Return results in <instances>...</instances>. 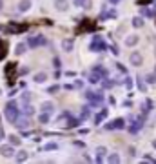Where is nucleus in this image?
<instances>
[{
  "mask_svg": "<svg viewBox=\"0 0 156 164\" xmlns=\"http://www.w3.org/2000/svg\"><path fill=\"white\" fill-rule=\"evenodd\" d=\"M53 109H55V104L53 102H42V111L44 113H53Z\"/></svg>",
  "mask_w": 156,
  "mask_h": 164,
  "instance_id": "nucleus-13",
  "label": "nucleus"
},
{
  "mask_svg": "<svg viewBox=\"0 0 156 164\" xmlns=\"http://www.w3.org/2000/svg\"><path fill=\"white\" fill-rule=\"evenodd\" d=\"M153 146H154V148H156V141H153Z\"/></svg>",
  "mask_w": 156,
  "mask_h": 164,
  "instance_id": "nucleus-43",
  "label": "nucleus"
},
{
  "mask_svg": "<svg viewBox=\"0 0 156 164\" xmlns=\"http://www.w3.org/2000/svg\"><path fill=\"white\" fill-rule=\"evenodd\" d=\"M105 153H107V150L100 146L98 150H96V155H98V157H96V161H98V162H102V161H104V155H105Z\"/></svg>",
  "mask_w": 156,
  "mask_h": 164,
  "instance_id": "nucleus-15",
  "label": "nucleus"
},
{
  "mask_svg": "<svg viewBox=\"0 0 156 164\" xmlns=\"http://www.w3.org/2000/svg\"><path fill=\"white\" fill-rule=\"evenodd\" d=\"M27 29V24H9L6 26V33H22Z\"/></svg>",
  "mask_w": 156,
  "mask_h": 164,
  "instance_id": "nucleus-5",
  "label": "nucleus"
},
{
  "mask_svg": "<svg viewBox=\"0 0 156 164\" xmlns=\"http://www.w3.org/2000/svg\"><path fill=\"white\" fill-rule=\"evenodd\" d=\"M0 153H2L4 157H11L13 155V146H0Z\"/></svg>",
  "mask_w": 156,
  "mask_h": 164,
  "instance_id": "nucleus-11",
  "label": "nucleus"
},
{
  "mask_svg": "<svg viewBox=\"0 0 156 164\" xmlns=\"http://www.w3.org/2000/svg\"><path fill=\"white\" fill-rule=\"evenodd\" d=\"M15 122H17V128H18V130H27V126H29V120H27L26 117H20V118H17Z\"/></svg>",
  "mask_w": 156,
  "mask_h": 164,
  "instance_id": "nucleus-8",
  "label": "nucleus"
},
{
  "mask_svg": "<svg viewBox=\"0 0 156 164\" xmlns=\"http://www.w3.org/2000/svg\"><path fill=\"white\" fill-rule=\"evenodd\" d=\"M111 2H113V4H116V2H120V0H111Z\"/></svg>",
  "mask_w": 156,
  "mask_h": 164,
  "instance_id": "nucleus-42",
  "label": "nucleus"
},
{
  "mask_svg": "<svg viewBox=\"0 0 156 164\" xmlns=\"http://www.w3.org/2000/svg\"><path fill=\"white\" fill-rule=\"evenodd\" d=\"M136 82H138V88L142 89V91H145V86H143V84H142V80H140V78H136Z\"/></svg>",
  "mask_w": 156,
  "mask_h": 164,
  "instance_id": "nucleus-37",
  "label": "nucleus"
},
{
  "mask_svg": "<svg viewBox=\"0 0 156 164\" xmlns=\"http://www.w3.org/2000/svg\"><path fill=\"white\" fill-rule=\"evenodd\" d=\"M143 161H147V162H156L153 157H143Z\"/></svg>",
  "mask_w": 156,
  "mask_h": 164,
  "instance_id": "nucleus-38",
  "label": "nucleus"
},
{
  "mask_svg": "<svg viewBox=\"0 0 156 164\" xmlns=\"http://www.w3.org/2000/svg\"><path fill=\"white\" fill-rule=\"evenodd\" d=\"M85 97L89 98V102L93 104V106H100L102 102H104V97L100 95V93H93V91H87Z\"/></svg>",
  "mask_w": 156,
  "mask_h": 164,
  "instance_id": "nucleus-4",
  "label": "nucleus"
},
{
  "mask_svg": "<svg viewBox=\"0 0 156 164\" xmlns=\"http://www.w3.org/2000/svg\"><path fill=\"white\" fill-rule=\"evenodd\" d=\"M75 4L76 6H82V0H75Z\"/></svg>",
  "mask_w": 156,
  "mask_h": 164,
  "instance_id": "nucleus-41",
  "label": "nucleus"
},
{
  "mask_svg": "<svg viewBox=\"0 0 156 164\" xmlns=\"http://www.w3.org/2000/svg\"><path fill=\"white\" fill-rule=\"evenodd\" d=\"M143 120H145V113H143V115L138 118V120H134L133 128H129V131H131V133H136V131H140V130H142V124H143Z\"/></svg>",
  "mask_w": 156,
  "mask_h": 164,
  "instance_id": "nucleus-7",
  "label": "nucleus"
},
{
  "mask_svg": "<svg viewBox=\"0 0 156 164\" xmlns=\"http://www.w3.org/2000/svg\"><path fill=\"white\" fill-rule=\"evenodd\" d=\"M2 53H4V46L0 44V57H2Z\"/></svg>",
  "mask_w": 156,
  "mask_h": 164,
  "instance_id": "nucleus-40",
  "label": "nucleus"
},
{
  "mask_svg": "<svg viewBox=\"0 0 156 164\" xmlns=\"http://www.w3.org/2000/svg\"><path fill=\"white\" fill-rule=\"evenodd\" d=\"M124 84H125V88H127V89H131V88H133V78H131V77H125Z\"/></svg>",
  "mask_w": 156,
  "mask_h": 164,
  "instance_id": "nucleus-26",
  "label": "nucleus"
},
{
  "mask_svg": "<svg viewBox=\"0 0 156 164\" xmlns=\"http://www.w3.org/2000/svg\"><path fill=\"white\" fill-rule=\"evenodd\" d=\"M143 15H147V17H154L156 11H153V9H143Z\"/></svg>",
  "mask_w": 156,
  "mask_h": 164,
  "instance_id": "nucleus-31",
  "label": "nucleus"
},
{
  "mask_svg": "<svg viewBox=\"0 0 156 164\" xmlns=\"http://www.w3.org/2000/svg\"><path fill=\"white\" fill-rule=\"evenodd\" d=\"M29 100H31V95H29L27 91H26V93H22V102L26 104V102H29Z\"/></svg>",
  "mask_w": 156,
  "mask_h": 164,
  "instance_id": "nucleus-30",
  "label": "nucleus"
},
{
  "mask_svg": "<svg viewBox=\"0 0 156 164\" xmlns=\"http://www.w3.org/2000/svg\"><path fill=\"white\" fill-rule=\"evenodd\" d=\"M136 42H138V37H129L127 40H125V44H127V46H134Z\"/></svg>",
  "mask_w": 156,
  "mask_h": 164,
  "instance_id": "nucleus-24",
  "label": "nucleus"
},
{
  "mask_svg": "<svg viewBox=\"0 0 156 164\" xmlns=\"http://www.w3.org/2000/svg\"><path fill=\"white\" fill-rule=\"evenodd\" d=\"M33 111H35L33 106H29V104L26 102V106H24V115H33Z\"/></svg>",
  "mask_w": 156,
  "mask_h": 164,
  "instance_id": "nucleus-22",
  "label": "nucleus"
},
{
  "mask_svg": "<svg viewBox=\"0 0 156 164\" xmlns=\"http://www.w3.org/2000/svg\"><path fill=\"white\" fill-rule=\"evenodd\" d=\"M26 159H27V151H24V150H22V151H18V153H17V161H18V162L26 161Z\"/></svg>",
  "mask_w": 156,
  "mask_h": 164,
  "instance_id": "nucleus-18",
  "label": "nucleus"
},
{
  "mask_svg": "<svg viewBox=\"0 0 156 164\" xmlns=\"http://www.w3.org/2000/svg\"><path fill=\"white\" fill-rule=\"evenodd\" d=\"M124 126H125V120H124V118H114L113 122L105 124V130H122Z\"/></svg>",
  "mask_w": 156,
  "mask_h": 164,
  "instance_id": "nucleus-6",
  "label": "nucleus"
},
{
  "mask_svg": "<svg viewBox=\"0 0 156 164\" xmlns=\"http://www.w3.org/2000/svg\"><path fill=\"white\" fill-rule=\"evenodd\" d=\"M105 117H107V109H104V111H100L98 115H96V118H95V122H96V124H100V122L104 120Z\"/></svg>",
  "mask_w": 156,
  "mask_h": 164,
  "instance_id": "nucleus-16",
  "label": "nucleus"
},
{
  "mask_svg": "<svg viewBox=\"0 0 156 164\" xmlns=\"http://www.w3.org/2000/svg\"><path fill=\"white\" fill-rule=\"evenodd\" d=\"M46 78H47L46 73H36V75H35V82H44Z\"/></svg>",
  "mask_w": 156,
  "mask_h": 164,
  "instance_id": "nucleus-21",
  "label": "nucleus"
},
{
  "mask_svg": "<svg viewBox=\"0 0 156 164\" xmlns=\"http://www.w3.org/2000/svg\"><path fill=\"white\" fill-rule=\"evenodd\" d=\"M142 62H143V58H142V55H140V53H133V55H131V64L140 66Z\"/></svg>",
  "mask_w": 156,
  "mask_h": 164,
  "instance_id": "nucleus-10",
  "label": "nucleus"
},
{
  "mask_svg": "<svg viewBox=\"0 0 156 164\" xmlns=\"http://www.w3.org/2000/svg\"><path fill=\"white\" fill-rule=\"evenodd\" d=\"M89 117V108H84L82 109V118H87Z\"/></svg>",
  "mask_w": 156,
  "mask_h": 164,
  "instance_id": "nucleus-32",
  "label": "nucleus"
},
{
  "mask_svg": "<svg viewBox=\"0 0 156 164\" xmlns=\"http://www.w3.org/2000/svg\"><path fill=\"white\" fill-rule=\"evenodd\" d=\"M7 84L11 86V84H15V66L11 64V66H7Z\"/></svg>",
  "mask_w": 156,
  "mask_h": 164,
  "instance_id": "nucleus-9",
  "label": "nucleus"
},
{
  "mask_svg": "<svg viewBox=\"0 0 156 164\" xmlns=\"http://www.w3.org/2000/svg\"><path fill=\"white\" fill-rule=\"evenodd\" d=\"M147 2H151V0H138V4H147Z\"/></svg>",
  "mask_w": 156,
  "mask_h": 164,
  "instance_id": "nucleus-39",
  "label": "nucleus"
},
{
  "mask_svg": "<svg viewBox=\"0 0 156 164\" xmlns=\"http://www.w3.org/2000/svg\"><path fill=\"white\" fill-rule=\"evenodd\" d=\"M116 68H118L122 73H127V69H125V66H124V64H116Z\"/></svg>",
  "mask_w": 156,
  "mask_h": 164,
  "instance_id": "nucleus-36",
  "label": "nucleus"
},
{
  "mask_svg": "<svg viewBox=\"0 0 156 164\" xmlns=\"http://www.w3.org/2000/svg\"><path fill=\"white\" fill-rule=\"evenodd\" d=\"M47 40H46V37L44 35H36V37H31L27 40V46L29 48H38V46H44Z\"/></svg>",
  "mask_w": 156,
  "mask_h": 164,
  "instance_id": "nucleus-3",
  "label": "nucleus"
},
{
  "mask_svg": "<svg viewBox=\"0 0 156 164\" xmlns=\"http://www.w3.org/2000/svg\"><path fill=\"white\" fill-rule=\"evenodd\" d=\"M4 115H6V118L9 122H15L18 118V115H20V111H18V104L15 100H9L6 104V109H4Z\"/></svg>",
  "mask_w": 156,
  "mask_h": 164,
  "instance_id": "nucleus-1",
  "label": "nucleus"
},
{
  "mask_svg": "<svg viewBox=\"0 0 156 164\" xmlns=\"http://www.w3.org/2000/svg\"><path fill=\"white\" fill-rule=\"evenodd\" d=\"M133 26H134V27H142V26H143V20H142L140 17H134V18H133Z\"/></svg>",
  "mask_w": 156,
  "mask_h": 164,
  "instance_id": "nucleus-20",
  "label": "nucleus"
},
{
  "mask_svg": "<svg viewBox=\"0 0 156 164\" xmlns=\"http://www.w3.org/2000/svg\"><path fill=\"white\" fill-rule=\"evenodd\" d=\"M55 6H56L58 11H65L67 6H69V2H67V0H56V2H55Z\"/></svg>",
  "mask_w": 156,
  "mask_h": 164,
  "instance_id": "nucleus-12",
  "label": "nucleus"
},
{
  "mask_svg": "<svg viewBox=\"0 0 156 164\" xmlns=\"http://www.w3.org/2000/svg\"><path fill=\"white\" fill-rule=\"evenodd\" d=\"M0 9H2V0H0Z\"/></svg>",
  "mask_w": 156,
  "mask_h": 164,
  "instance_id": "nucleus-44",
  "label": "nucleus"
},
{
  "mask_svg": "<svg viewBox=\"0 0 156 164\" xmlns=\"http://www.w3.org/2000/svg\"><path fill=\"white\" fill-rule=\"evenodd\" d=\"M46 150H47V151H49V150H56V144H55V142L47 144V146H46Z\"/></svg>",
  "mask_w": 156,
  "mask_h": 164,
  "instance_id": "nucleus-35",
  "label": "nucleus"
},
{
  "mask_svg": "<svg viewBox=\"0 0 156 164\" xmlns=\"http://www.w3.org/2000/svg\"><path fill=\"white\" fill-rule=\"evenodd\" d=\"M49 117H51V113H42V115H40V122H44V124L49 122Z\"/></svg>",
  "mask_w": 156,
  "mask_h": 164,
  "instance_id": "nucleus-25",
  "label": "nucleus"
},
{
  "mask_svg": "<svg viewBox=\"0 0 156 164\" xmlns=\"http://www.w3.org/2000/svg\"><path fill=\"white\" fill-rule=\"evenodd\" d=\"M29 7H31V0H20V4H18L20 11H27Z\"/></svg>",
  "mask_w": 156,
  "mask_h": 164,
  "instance_id": "nucleus-14",
  "label": "nucleus"
},
{
  "mask_svg": "<svg viewBox=\"0 0 156 164\" xmlns=\"http://www.w3.org/2000/svg\"><path fill=\"white\" fill-rule=\"evenodd\" d=\"M98 80H100V75H98V73H95V71H93L91 75H89V82H91V84H96Z\"/></svg>",
  "mask_w": 156,
  "mask_h": 164,
  "instance_id": "nucleus-17",
  "label": "nucleus"
},
{
  "mask_svg": "<svg viewBox=\"0 0 156 164\" xmlns=\"http://www.w3.org/2000/svg\"><path fill=\"white\" fill-rule=\"evenodd\" d=\"M9 142H11V146H18V144H20V139H18L17 135H11L9 137Z\"/></svg>",
  "mask_w": 156,
  "mask_h": 164,
  "instance_id": "nucleus-23",
  "label": "nucleus"
},
{
  "mask_svg": "<svg viewBox=\"0 0 156 164\" xmlns=\"http://www.w3.org/2000/svg\"><path fill=\"white\" fill-rule=\"evenodd\" d=\"M113 86H114V80H107V78L104 80V88H105V89H111Z\"/></svg>",
  "mask_w": 156,
  "mask_h": 164,
  "instance_id": "nucleus-27",
  "label": "nucleus"
},
{
  "mask_svg": "<svg viewBox=\"0 0 156 164\" xmlns=\"http://www.w3.org/2000/svg\"><path fill=\"white\" fill-rule=\"evenodd\" d=\"M62 46H64V48L67 49V51H69V49L73 48V42H71V40H67V42H64V44H62Z\"/></svg>",
  "mask_w": 156,
  "mask_h": 164,
  "instance_id": "nucleus-34",
  "label": "nucleus"
},
{
  "mask_svg": "<svg viewBox=\"0 0 156 164\" xmlns=\"http://www.w3.org/2000/svg\"><path fill=\"white\" fill-rule=\"evenodd\" d=\"M24 51H26V44H18V46H17V53L22 55Z\"/></svg>",
  "mask_w": 156,
  "mask_h": 164,
  "instance_id": "nucleus-29",
  "label": "nucleus"
},
{
  "mask_svg": "<svg viewBox=\"0 0 156 164\" xmlns=\"http://www.w3.org/2000/svg\"><path fill=\"white\" fill-rule=\"evenodd\" d=\"M107 162H111V164H116V162H120V157L116 155V153H113V155H109V157H107Z\"/></svg>",
  "mask_w": 156,
  "mask_h": 164,
  "instance_id": "nucleus-19",
  "label": "nucleus"
},
{
  "mask_svg": "<svg viewBox=\"0 0 156 164\" xmlns=\"http://www.w3.org/2000/svg\"><path fill=\"white\" fill-rule=\"evenodd\" d=\"M114 11H109V13H107V11H104V13H102V18H113L114 17Z\"/></svg>",
  "mask_w": 156,
  "mask_h": 164,
  "instance_id": "nucleus-28",
  "label": "nucleus"
},
{
  "mask_svg": "<svg viewBox=\"0 0 156 164\" xmlns=\"http://www.w3.org/2000/svg\"><path fill=\"white\" fill-rule=\"evenodd\" d=\"M107 49V44L104 42V38L102 37H93V42H91V51L93 53H98V51H105Z\"/></svg>",
  "mask_w": 156,
  "mask_h": 164,
  "instance_id": "nucleus-2",
  "label": "nucleus"
},
{
  "mask_svg": "<svg viewBox=\"0 0 156 164\" xmlns=\"http://www.w3.org/2000/svg\"><path fill=\"white\" fill-rule=\"evenodd\" d=\"M82 86H84V82H82V80H76V82L73 84V86H69V88H78V89H80Z\"/></svg>",
  "mask_w": 156,
  "mask_h": 164,
  "instance_id": "nucleus-33",
  "label": "nucleus"
}]
</instances>
